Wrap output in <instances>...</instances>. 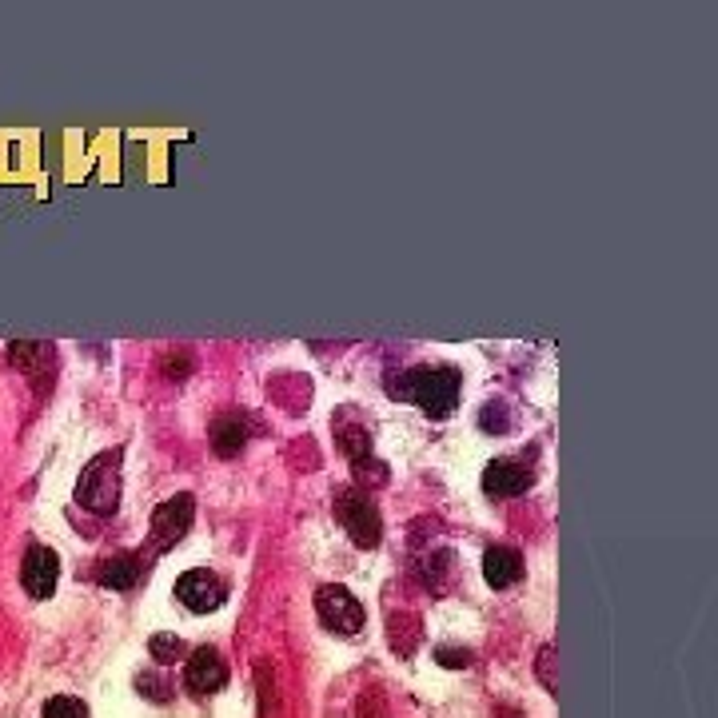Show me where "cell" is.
Wrapping results in <instances>:
<instances>
[{
  "label": "cell",
  "instance_id": "cell-1",
  "mask_svg": "<svg viewBox=\"0 0 718 718\" xmlns=\"http://www.w3.org/2000/svg\"><path fill=\"white\" fill-rule=\"evenodd\" d=\"M459 387H463V375L455 367H447V363H423V367H411V371H403L399 379L387 383V391L395 399H411L431 419H447L455 411Z\"/></svg>",
  "mask_w": 718,
  "mask_h": 718
},
{
  "label": "cell",
  "instance_id": "cell-2",
  "mask_svg": "<svg viewBox=\"0 0 718 718\" xmlns=\"http://www.w3.org/2000/svg\"><path fill=\"white\" fill-rule=\"evenodd\" d=\"M76 503L92 515H116L120 507V451H104L88 459L76 483Z\"/></svg>",
  "mask_w": 718,
  "mask_h": 718
},
{
  "label": "cell",
  "instance_id": "cell-3",
  "mask_svg": "<svg viewBox=\"0 0 718 718\" xmlns=\"http://www.w3.org/2000/svg\"><path fill=\"white\" fill-rule=\"evenodd\" d=\"M332 503H336V519L344 523V531L352 535L356 547H363V551L379 547V539H383V519H379L375 499H371L363 487H340Z\"/></svg>",
  "mask_w": 718,
  "mask_h": 718
},
{
  "label": "cell",
  "instance_id": "cell-4",
  "mask_svg": "<svg viewBox=\"0 0 718 718\" xmlns=\"http://www.w3.org/2000/svg\"><path fill=\"white\" fill-rule=\"evenodd\" d=\"M316 615H320V623H324L328 631H336V635H344V639L359 635L363 623H367L363 603H359L348 587H336V583H328V587L316 591Z\"/></svg>",
  "mask_w": 718,
  "mask_h": 718
},
{
  "label": "cell",
  "instance_id": "cell-5",
  "mask_svg": "<svg viewBox=\"0 0 718 718\" xmlns=\"http://www.w3.org/2000/svg\"><path fill=\"white\" fill-rule=\"evenodd\" d=\"M192 519H196V499H192L188 491L164 499V503L152 511V547H156V551H172V547L188 535Z\"/></svg>",
  "mask_w": 718,
  "mask_h": 718
},
{
  "label": "cell",
  "instance_id": "cell-6",
  "mask_svg": "<svg viewBox=\"0 0 718 718\" xmlns=\"http://www.w3.org/2000/svg\"><path fill=\"white\" fill-rule=\"evenodd\" d=\"M56 579H60V555L44 543H32L24 551V563H20V583L28 591V599H52L56 591Z\"/></svg>",
  "mask_w": 718,
  "mask_h": 718
},
{
  "label": "cell",
  "instance_id": "cell-7",
  "mask_svg": "<svg viewBox=\"0 0 718 718\" xmlns=\"http://www.w3.org/2000/svg\"><path fill=\"white\" fill-rule=\"evenodd\" d=\"M531 483H535V471H531V463L519 459V455H503V459H491V463L483 467V491L495 495V499L523 495Z\"/></svg>",
  "mask_w": 718,
  "mask_h": 718
},
{
  "label": "cell",
  "instance_id": "cell-8",
  "mask_svg": "<svg viewBox=\"0 0 718 718\" xmlns=\"http://www.w3.org/2000/svg\"><path fill=\"white\" fill-rule=\"evenodd\" d=\"M176 599H180L188 611L208 615V611H220V607H224L228 587H224V579L212 575V571H188V575L176 579Z\"/></svg>",
  "mask_w": 718,
  "mask_h": 718
},
{
  "label": "cell",
  "instance_id": "cell-9",
  "mask_svg": "<svg viewBox=\"0 0 718 718\" xmlns=\"http://www.w3.org/2000/svg\"><path fill=\"white\" fill-rule=\"evenodd\" d=\"M224 683H228V663L220 659V651L216 647L192 651V659L184 663V687L192 695H216L224 691Z\"/></svg>",
  "mask_w": 718,
  "mask_h": 718
},
{
  "label": "cell",
  "instance_id": "cell-10",
  "mask_svg": "<svg viewBox=\"0 0 718 718\" xmlns=\"http://www.w3.org/2000/svg\"><path fill=\"white\" fill-rule=\"evenodd\" d=\"M140 579H144V555L136 551H116L96 563V583L108 591H132Z\"/></svg>",
  "mask_w": 718,
  "mask_h": 718
},
{
  "label": "cell",
  "instance_id": "cell-11",
  "mask_svg": "<svg viewBox=\"0 0 718 718\" xmlns=\"http://www.w3.org/2000/svg\"><path fill=\"white\" fill-rule=\"evenodd\" d=\"M483 579H487V587H495V591L515 587V583L523 579V555H519L515 547H503V543L487 547V551H483Z\"/></svg>",
  "mask_w": 718,
  "mask_h": 718
},
{
  "label": "cell",
  "instance_id": "cell-12",
  "mask_svg": "<svg viewBox=\"0 0 718 718\" xmlns=\"http://www.w3.org/2000/svg\"><path fill=\"white\" fill-rule=\"evenodd\" d=\"M248 419L240 415V411H224V415H216V423H212V451L220 455V459H236L244 447H248Z\"/></svg>",
  "mask_w": 718,
  "mask_h": 718
},
{
  "label": "cell",
  "instance_id": "cell-13",
  "mask_svg": "<svg viewBox=\"0 0 718 718\" xmlns=\"http://www.w3.org/2000/svg\"><path fill=\"white\" fill-rule=\"evenodd\" d=\"M336 443H340V451L352 459V467L371 459V431H367L363 423L340 419V423H336Z\"/></svg>",
  "mask_w": 718,
  "mask_h": 718
},
{
  "label": "cell",
  "instance_id": "cell-14",
  "mask_svg": "<svg viewBox=\"0 0 718 718\" xmlns=\"http://www.w3.org/2000/svg\"><path fill=\"white\" fill-rule=\"evenodd\" d=\"M479 427L483 431H495V435H507L511 431V411H507V403H487L483 411H479Z\"/></svg>",
  "mask_w": 718,
  "mask_h": 718
},
{
  "label": "cell",
  "instance_id": "cell-15",
  "mask_svg": "<svg viewBox=\"0 0 718 718\" xmlns=\"http://www.w3.org/2000/svg\"><path fill=\"white\" fill-rule=\"evenodd\" d=\"M451 563H455V555H451V551L427 555V559H423V567H419V579H423L427 587H439V579H443V575H451Z\"/></svg>",
  "mask_w": 718,
  "mask_h": 718
},
{
  "label": "cell",
  "instance_id": "cell-16",
  "mask_svg": "<svg viewBox=\"0 0 718 718\" xmlns=\"http://www.w3.org/2000/svg\"><path fill=\"white\" fill-rule=\"evenodd\" d=\"M44 718H88V707L72 695H52L44 703Z\"/></svg>",
  "mask_w": 718,
  "mask_h": 718
},
{
  "label": "cell",
  "instance_id": "cell-17",
  "mask_svg": "<svg viewBox=\"0 0 718 718\" xmlns=\"http://www.w3.org/2000/svg\"><path fill=\"white\" fill-rule=\"evenodd\" d=\"M148 651H152V659H156V663H176V659L184 655V643H180L176 635H152Z\"/></svg>",
  "mask_w": 718,
  "mask_h": 718
},
{
  "label": "cell",
  "instance_id": "cell-18",
  "mask_svg": "<svg viewBox=\"0 0 718 718\" xmlns=\"http://www.w3.org/2000/svg\"><path fill=\"white\" fill-rule=\"evenodd\" d=\"M539 679L547 691H559V679H555V647H543L539 651Z\"/></svg>",
  "mask_w": 718,
  "mask_h": 718
},
{
  "label": "cell",
  "instance_id": "cell-19",
  "mask_svg": "<svg viewBox=\"0 0 718 718\" xmlns=\"http://www.w3.org/2000/svg\"><path fill=\"white\" fill-rule=\"evenodd\" d=\"M188 371H192V356H188V352H176V356L164 359V375H168V379L180 383V379H188Z\"/></svg>",
  "mask_w": 718,
  "mask_h": 718
},
{
  "label": "cell",
  "instance_id": "cell-20",
  "mask_svg": "<svg viewBox=\"0 0 718 718\" xmlns=\"http://www.w3.org/2000/svg\"><path fill=\"white\" fill-rule=\"evenodd\" d=\"M435 659H439L443 667H451V671L471 667V651H459V647H439V651H435Z\"/></svg>",
  "mask_w": 718,
  "mask_h": 718
},
{
  "label": "cell",
  "instance_id": "cell-21",
  "mask_svg": "<svg viewBox=\"0 0 718 718\" xmlns=\"http://www.w3.org/2000/svg\"><path fill=\"white\" fill-rule=\"evenodd\" d=\"M136 687H140V691H152L148 699H156V703H164V699H168L164 683H160V679H152V675H140V679H136Z\"/></svg>",
  "mask_w": 718,
  "mask_h": 718
},
{
  "label": "cell",
  "instance_id": "cell-22",
  "mask_svg": "<svg viewBox=\"0 0 718 718\" xmlns=\"http://www.w3.org/2000/svg\"><path fill=\"white\" fill-rule=\"evenodd\" d=\"M495 718H523L519 711H511V707H503V711H495Z\"/></svg>",
  "mask_w": 718,
  "mask_h": 718
}]
</instances>
